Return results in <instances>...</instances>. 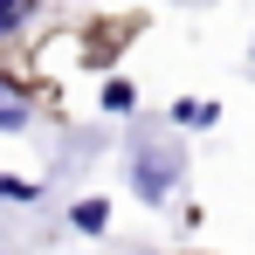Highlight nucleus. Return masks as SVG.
Here are the masks:
<instances>
[{
    "label": "nucleus",
    "instance_id": "nucleus-1",
    "mask_svg": "<svg viewBox=\"0 0 255 255\" xmlns=\"http://www.w3.org/2000/svg\"><path fill=\"white\" fill-rule=\"evenodd\" d=\"M172 179H179V145L172 138H131V186L138 200H172Z\"/></svg>",
    "mask_w": 255,
    "mask_h": 255
},
{
    "label": "nucleus",
    "instance_id": "nucleus-2",
    "mask_svg": "<svg viewBox=\"0 0 255 255\" xmlns=\"http://www.w3.org/2000/svg\"><path fill=\"white\" fill-rule=\"evenodd\" d=\"M69 221H76L83 235H104V228H111V200H76V207H69Z\"/></svg>",
    "mask_w": 255,
    "mask_h": 255
},
{
    "label": "nucleus",
    "instance_id": "nucleus-3",
    "mask_svg": "<svg viewBox=\"0 0 255 255\" xmlns=\"http://www.w3.org/2000/svg\"><path fill=\"white\" fill-rule=\"evenodd\" d=\"M21 125H28V97L0 83V131H21Z\"/></svg>",
    "mask_w": 255,
    "mask_h": 255
},
{
    "label": "nucleus",
    "instance_id": "nucleus-4",
    "mask_svg": "<svg viewBox=\"0 0 255 255\" xmlns=\"http://www.w3.org/2000/svg\"><path fill=\"white\" fill-rule=\"evenodd\" d=\"M214 118H221V111L200 104V97H179V104H172V125H214Z\"/></svg>",
    "mask_w": 255,
    "mask_h": 255
},
{
    "label": "nucleus",
    "instance_id": "nucleus-5",
    "mask_svg": "<svg viewBox=\"0 0 255 255\" xmlns=\"http://www.w3.org/2000/svg\"><path fill=\"white\" fill-rule=\"evenodd\" d=\"M131 104H138L131 83H104V111H131Z\"/></svg>",
    "mask_w": 255,
    "mask_h": 255
},
{
    "label": "nucleus",
    "instance_id": "nucleus-6",
    "mask_svg": "<svg viewBox=\"0 0 255 255\" xmlns=\"http://www.w3.org/2000/svg\"><path fill=\"white\" fill-rule=\"evenodd\" d=\"M35 193H42L35 179H7V172H0V200H35Z\"/></svg>",
    "mask_w": 255,
    "mask_h": 255
},
{
    "label": "nucleus",
    "instance_id": "nucleus-7",
    "mask_svg": "<svg viewBox=\"0 0 255 255\" xmlns=\"http://www.w3.org/2000/svg\"><path fill=\"white\" fill-rule=\"evenodd\" d=\"M14 21H21V14H0V35H14Z\"/></svg>",
    "mask_w": 255,
    "mask_h": 255
},
{
    "label": "nucleus",
    "instance_id": "nucleus-8",
    "mask_svg": "<svg viewBox=\"0 0 255 255\" xmlns=\"http://www.w3.org/2000/svg\"><path fill=\"white\" fill-rule=\"evenodd\" d=\"M14 7H21V0H0V14H14Z\"/></svg>",
    "mask_w": 255,
    "mask_h": 255
}]
</instances>
